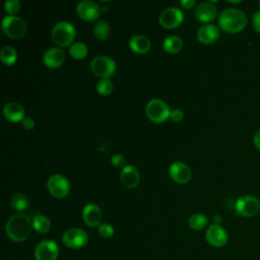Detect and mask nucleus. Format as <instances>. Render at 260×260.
Listing matches in <instances>:
<instances>
[{
    "instance_id": "72a5a7b5",
    "label": "nucleus",
    "mask_w": 260,
    "mask_h": 260,
    "mask_svg": "<svg viewBox=\"0 0 260 260\" xmlns=\"http://www.w3.org/2000/svg\"><path fill=\"white\" fill-rule=\"evenodd\" d=\"M252 24L254 29L260 34V10H258L257 12L254 13L253 17H252Z\"/></svg>"
},
{
    "instance_id": "2f4dec72",
    "label": "nucleus",
    "mask_w": 260,
    "mask_h": 260,
    "mask_svg": "<svg viewBox=\"0 0 260 260\" xmlns=\"http://www.w3.org/2000/svg\"><path fill=\"white\" fill-rule=\"evenodd\" d=\"M111 162H112L113 166H115L117 168H120V167H123L125 165L126 159H125V156L123 154L116 153L111 157Z\"/></svg>"
},
{
    "instance_id": "e433bc0d",
    "label": "nucleus",
    "mask_w": 260,
    "mask_h": 260,
    "mask_svg": "<svg viewBox=\"0 0 260 260\" xmlns=\"http://www.w3.org/2000/svg\"><path fill=\"white\" fill-rule=\"evenodd\" d=\"M180 3H181V5L184 8H188V9L195 5V1L194 0H182Z\"/></svg>"
},
{
    "instance_id": "6e6552de",
    "label": "nucleus",
    "mask_w": 260,
    "mask_h": 260,
    "mask_svg": "<svg viewBox=\"0 0 260 260\" xmlns=\"http://www.w3.org/2000/svg\"><path fill=\"white\" fill-rule=\"evenodd\" d=\"M47 188L54 197L64 198L70 191V183L65 176L61 174H54L48 179Z\"/></svg>"
},
{
    "instance_id": "4c0bfd02",
    "label": "nucleus",
    "mask_w": 260,
    "mask_h": 260,
    "mask_svg": "<svg viewBox=\"0 0 260 260\" xmlns=\"http://www.w3.org/2000/svg\"><path fill=\"white\" fill-rule=\"evenodd\" d=\"M259 7H260V2H259Z\"/></svg>"
},
{
    "instance_id": "6ab92c4d",
    "label": "nucleus",
    "mask_w": 260,
    "mask_h": 260,
    "mask_svg": "<svg viewBox=\"0 0 260 260\" xmlns=\"http://www.w3.org/2000/svg\"><path fill=\"white\" fill-rule=\"evenodd\" d=\"M194 14L198 20L208 22L215 18L216 7L211 2H201L196 6Z\"/></svg>"
},
{
    "instance_id": "bb28decb",
    "label": "nucleus",
    "mask_w": 260,
    "mask_h": 260,
    "mask_svg": "<svg viewBox=\"0 0 260 260\" xmlns=\"http://www.w3.org/2000/svg\"><path fill=\"white\" fill-rule=\"evenodd\" d=\"M188 223L192 230L201 231L207 225L208 218L202 213H194L190 216Z\"/></svg>"
},
{
    "instance_id": "2eb2a0df",
    "label": "nucleus",
    "mask_w": 260,
    "mask_h": 260,
    "mask_svg": "<svg viewBox=\"0 0 260 260\" xmlns=\"http://www.w3.org/2000/svg\"><path fill=\"white\" fill-rule=\"evenodd\" d=\"M82 218L88 226H99L102 220V210L99 205L88 203L82 210Z\"/></svg>"
},
{
    "instance_id": "c85d7f7f",
    "label": "nucleus",
    "mask_w": 260,
    "mask_h": 260,
    "mask_svg": "<svg viewBox=\"0 0 260 260\" xmlns=\"http://www.w3.org/2000/svg\"><path fill=\"white\" fill-rule=\"evenodd\" d=\"M113 82L109 78H102L96 83V91L102 95H108L113 91Z\"/></svg>"
},
{
    "instance_id": "412c9836",
    "label": "nucleus",
    "mask_w": 260,
    "mask_h": 260,
    "mask_svg": "<svg viewBox=\"0 0 260 260\" xmlns=\"http://www.w3.org/2000/svg\"><path fill=\"white\" fill-rule=\"evenodd\" d=\"M129 47L133 52L138 54H143L149 50L150 41L147 37L143 35H136L130 38Z\"/></svg>"
},
{
    "instance_id": "4468645a",
    "label": "nucleus",
    "mask_w": 260,
    "mask_h": 260,
    "mask_svg": "<svg viewBox=\"0 0 260 260\" xmlns=\"http://www.w3.org/2000/svg\"><path fill=\"white\" fill-rule=\"evenodd\" d=\"M169 176L173 181L179 184H185L190 181L192 173L186 164L182 161H175L169 169Z\"/></svg>"
},
{
    "instance_id": "423d86ee",
    "label": "nucleus",
    "mask_w": 260,
    "mask_h": 260,
    "mask_svg": "<svg viewBox=\"0 0 260 260\" xmlns=\"http://www.w3.org/2000/svg\"><path fill=\"white\" fill-rule=\"evenodd\" d=\"M92 73L102 78H109L116 71V62L109 56H96L90 61Z\"/></svg>"
},
{
    "instance_id": "20e7f679",
    "label": "nucleus",
    "mask_w": 260,
    "mask_h": 260,
    "mask_svg": "<svg viewBox=\"0 0 260 260\" xmlns=\"http://www.w3.org/2000/svg\"><path fill=\"white\" fill-rule=\"evenodd\" d=\"M1 27L3 32L11 39H19L26 32L25 21L16 15H7L2 19Z\"/></svg>"
},
{
    "instance_id": "f257e3e1",
    "label": "nucleus",
    "mask_w": 260,
    "mask_h": 260,
    "mask_svg": "<svg viewBox=\"0 0 260 260\" xmlns=\"http://www.w3.org/2000/svg\"><path fill=\"white\" fill-rule=\"evenodd\" d=\"M32 220L29 216L18 213L12 215L6 222L5 233L7 237L13 242L25 241L31 234Z\"/></svg>"
},
{
    "instance_id": "cd10ccee",
    "label": "nucleus",
    "mask_w": 260,
    "mask_h": 260,
    "mask_svg": "<svg viewBox=\"0 0 260 260\" xmlns=\"http://www.w3.org/2000/svg\"><path fill=\"white\" fill-rule=\"evenodd\" d=\"M10 206L17 211H23L28 207L27 198L21 193H15L10 198Z\"/></svg>"
},
{
    "instance_id": "39448f33",
    "label": "nucleus",
    "mask_w": 260,
    "mask_h": 260,
    "mask_svg": "<svg viewBox=\"0 0 260 260\" xmlns=\"http://www.w3.org/2000/svg\"><path fill=\"white\" fill-rule=\"evenodd\" d=\"M145 112L150 121L154 123H162L170 117L171 110L162 100L152 99L147 103Z\"/></svg>"
},
{
    "instance_id": "b1692460",
    "label": "nucleus",
    "mask_w": 260,
    "mask_h": 260,
    "mask_svg": "<svg viewBox=\"0 0 260 260\" xmlns=\"http://www.w3.org/2000/svg\"><path fill=\"white\" fill-rule=\"evenodd\" d=\"M34 229L40 234H46L51 228L50 219L42 214H37L32 218Z\"/></svg>"
},
{
    "instance_id": "393cba45",
    "label": "nucleus",
    "mask_w": 260,
    "mask_h": 260,
    "mask_svg": "<svg viewBox=\"0 0 260 260\" xmlns=\"http://www.w3.org/2000/svg\"><path fill=\"white\" fill-rule=\"evenodd\" d=\"M87 52H88L87 46L81 42H75L69 48V54L73 59H76V60H81L85 58L87 55Z\"/></svg>"
},
{
    "instance_id": "473e14b6",
    "label": "nucleus",
    "mask_w": 260,
    "mask_h": 260,
    "mask_svg": "<svg viewBox=\"0 0 260 260\" xmlns=\"http://www.w3.org/2000/svg\"><path fill=\"white\" fill-rule=\"evenodd\" d=\"M183 117H184V114L180 109H173L170 112V118L174 122H180L183 119Z\"/></svg>"
},
{
    "instance_id": "7c9ffc66",
    "label": "nucleus",
    "mask_w": 260,
    "mask_h": 260,
    "mask_svg": "<svg viewBox=\"0 0 260 260\" xmlns=\"http://www.w3.org/2000/svg\"><path fill=\"white\" fill-rule=\"evenodd\" d=\"M98 232L103 238H111L114 235V228L108 222H103L98 226Z\"/></svg>"
},
{
    "instance_id": "ddd939ff",
    "label": "nucleus",
    "mask_w": 260,
    "mask_h": 260,
    "mask_svg": "<svg viewBox=\"0 0 260 260\" xmlns=\"http://www.w3.org/2000/svg\"><path fill=\"white\" fill-rule=\"evenodd\" d=\"M205 237L208 244L215 248H220L224 246L228 242L226 231L221 225L216 223H213L208 226Z\"/></svg>"
},
{
    "instance_id": "c756f323",
    "label": "nucleus",
    "mask_w": 260,
    "mask_h": 260,
    "mask_svg": "<svg viewBox=\"0 0 260 260\" xmlns=\"http://www.w3.org/2000/svg\"><path fill=\"white\" fill-rule=\"evenodd\" d=\"M20 7L21 4L18 0H6L4 2V8L10 15H14L16 12H18Z\"/></svg>"
},
{
    "instance_id": "f704fd0d",
    "label": "nucleus",
    "mask_w": 260,
    "mask_h": 260,
    "mask_svg": "<svg viewBox=\"0 0 260 260\" xmlns=\"http://www.w3.org/2000/svg\"><path fill=\"white\" fill-rule=\"evenodd\" d=\"M21 125L26 130H31L35 127V120L30 117H24L21 121Z\"/></svg>"
},
{
    "instance_id": "9d476101",
    "label": "nucleus",
    "mask_w": 260,
    "mask_h": 260,
    "mask_svg": "<svg viewBox=\"0 0 260 260\" xmlns=\"http://www.w3.org/2000/svg\"><path fill=\"white\" fill-rule=\"evenodd\" d=\"M184 15L181 9L177 7H168L164 9L158 17L159 24L165 28H175L183 21Z\"/></svg>"
},
{
    "instance_id": "5701e85b",
    "label": "nucleus",
    "mask_w": 260,
    "mask_h": 260,
    "mask_svg": "<svg viewBox=\"0 0 260 260\" xmlns=\"http://www.w3.org/2000/svg\"><path fill=\"white\" fill-rule=\"evenodd\" d=\"M93 34L99 41L107 40L111 34L109 22L106 20H98L93 26Z\"/></svg>"
},
{
    "instance_id": "c9c22d12",
    "label": "nucleus",
    "mask_w": 260,
    "mask_h": 260,
    "mask_svg": "<svg viewBox=\"0 0 260 260\" xmlns=\"http://www.w3.org/2000/svg\"><path fill=\"white\" fill-rule=\"evenodd\" d=\"M253 143L255 145V147L257 149L260 150V129L256 132V134L254 135V139H253Z\"/></svg>"
},
{
    "instance_id": "7ed1b4c3",
    "label": "nucleus",
    "mask_w": 260,
    "mask_h": 260,
    "mask_svg": "<svg viewBox=\"0 0 260 260\" xmlns=\"http://www.w3.org/2000/svg\"><path fill=\"white\" fill-rule=\"evenodd\" d=\"M51 38L60 47L69 46L75 39V27L68 21H59L53 26Z\"/></svg>"
},
{
    "instance_id": "f8f14e48",
    "label": "nucleus",
    "mask_w": 260,
    "mask_h": 260,
    "mask_svg": "<svg viewBox=\"0 0 260 260\" xmlns=\"http://www.w3.org/2000/svg\"><path fill=\"white\" fill-rule=\"evenodd\" d=\"M101 7L91 0L80 1L76 6V12L78 16L85 21H93L99 18L101 14Z\"/></svg>"
},
{
    "instance_id": "9b49d317",
    "label": "nucleus",
    "mask_w": 260,
    "mask_h": 260,
    "mask_svg": "<svg viewBox=\"0 0 260 260\" xmlns=\"http://www.w3.org/2000/svg\"><path fill=\"white\" fill-rule=\"evenodd\" d=\"M59 255V247L52 240L41 241L35 249L37 260H56Z\"/></svg>"
},
{
    "instance_id": "a878e982",
    "label": "nucleus",
    "mask_w": 260,
    "mask_h": 260,
    "mask_svg": "<svg viewBox=\"0 0 260 260\" xmlns=\"http://www.w3.org/2000/svg\"><path fill=\"white\" fill-rule=\"evenodd\" d=\"M0 59L8 66L13 65L17 59L16 50L11 46H4L0 51Z\"/></svg>"
},
{
    "instance_id": "a211bd4d",
    "label": "nucleus",
    "mask_w": 260,
    "mask_h": 260,
    "mask_svg": "<svg viewBox=\"0 0 260 260\" xmlns=\"http://www.w3.org/2000/svg\"><path fill=\"white\" fill-rule=\"evenodd\" d=\"M197 39L202 44H212L217 41L219 37V30L217 26L213 24H203L197 30Z\"/></svg>"
},
{
    "instance_id": "aec40b11",
    "label": "nucleus",
    "mask_w": 260,
    "mask_h": 260,
    "mask_svg": "<svg viewBox=\"0 0 260 260\" xmlns=\"http://www.w3.org/2000/svg\"><path fill=\"white\" fill-rule=\"evenodd\" d=\"M4 117L10 122H19L24 118L25 111L23 107L16 102H9L3 108Z\"/></svg>"
},
{
    "instance_id": "4be33fe9",
    "label": "nucleus",
    "mask_w": 260,
    "mask_h": 260,
    "mask_svg": "<svg viewBox=\"0 0 260 260\" xmlns=\"http://www.w3.org/2000/svg\"><path fill=\"white\" fill-rule=\"evenodd\" d=\"M182 48H183V41L181 38L177 36H169L164 40L162 49L170 54L178 53L182 50Z\"/></svg>"
},
{
    "instance_id": "f3484780",
    "label": "nucleus",
    "mask_w": 260,
    "mask_h": 260,
    "mask_svg": "<svg viewBox=\"0 0 260 260\" xmlns=\"http://www.w3.org/2000/svg\"><path fill=\"white\" fill-rule=\"evenodd\" d=\"M120 180L127 188H135L140 181V174L133 166H125L120 172Z\"/></svg>"
},
{
    "instance_id": "dca6fc26",
    "label": "nucleus",
    "mask_w": 260,
    "mask_h": 260,
    "mask_svg": "<svg viewBox=\"0 0 260 260\" xmlns=\"http://www.w3.org/2000/svg\"><path fill=\"white\" fill-rule=\"evenodd\" d=\"M44 63L49 68L60 67L65 61V53L60 48H50L48 49L43 57Z\"/></svg>"
},
{
    "instance_id": "f03ea898",
    "label": "nucleus",
    "mask_w": 260,
    "mask_h": 260,
    "mask_svg": "<svg viewBox=\"0 0 260 260\" xmlns=\"http://www.w3.org/2000/svg\"><path fill=\"white\" fill-rule=\"evenodd\" d=\"M246 24L247 16L238 8H226L218 16V25L225 32H239L245 28Z\"/></svg>"
},
{
    "instance_id": "1a4fd4ad",
    "label": "nucleus",
    "mask_w": 260,
    "mask_h": 260,
    "mask_svg": "<svg viewBox=\"0 0 260 260\" xmlns=\"http://www.w3.org/2000/svg\"><path fill=\"white\" fill-rule=\"evenodd\" d=\"M62 241L64 245L70 249H80L86 246L88 237L83 230L78 228H71L63 234Z\"/></svg>"
},
{
    "instance_id": "0eeeda50",
    "label": "nucleus",
    "mask_w": 260,
    "mask_h": 260,
    "mask_svg": "<svg viewBox=\"0 0 260 260\" xmlns=\"http://www.w3.org/2000/svg\"><path fill=\"white\" fill-rule=\"evenodd\" d=\"M235 208L241 216L252 217L259 212L260 202L255 196L243 195L236 201Z\"/></svg>"
}]
</instances>
